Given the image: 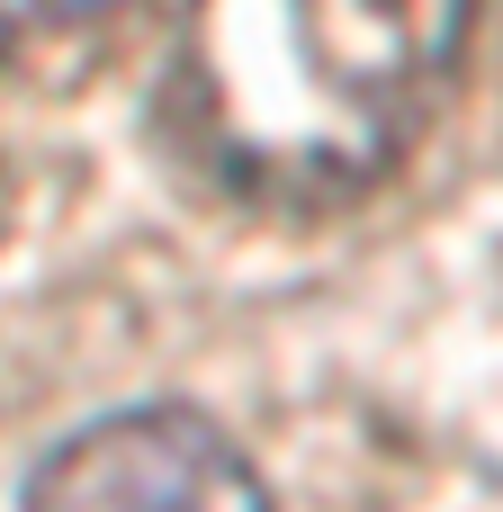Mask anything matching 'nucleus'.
Segmentation results:
<instances>
[{
  "label": "nucleus",
  "mask_w": 503,
  "mask_h": 512,
  "mask_svg": "<svg viewBox=\"0 0 503 512\" xmlns=\"http://www.w3.org/2000/svg\"><path fill=\"white\" fill-rule=\"evenodd\" d=\"M477 0H171L162 153L243 216H342L432 135Z\"/></svg>",
  "instance_id": "obj_1"
},
{
  "label": "nucleus",
  "mask_w": 503,
  "mask_h": 512,
  "mask_svg": "<svg viewBox=\"0 0 503 512\" xmlns=\"http://www.w3.org/2000/svg\"><path fill=\"white\" fill-rule=\"evenodd\" d=\"M18 512H279L243 441L198 405H108L54 432L27 477Z\"/></svg>",
  "instance_id": "obj_2"
},
{
  "label": "nucleus",
  "mask_w": 503,
  "mask_h": 512,
  "mask_svg": "<svg viewBox=\"0 0 503 512\" xmlns=\"http://www.w3.org/2000/svg\"><path fill=\"white\" fill-rule=\"evenodd\" d=\"M117 0H0V54H27V45H54V36H81L99 27Z\"/></svg>",
  "instance_id": "obj_3"
}]
</instances>
